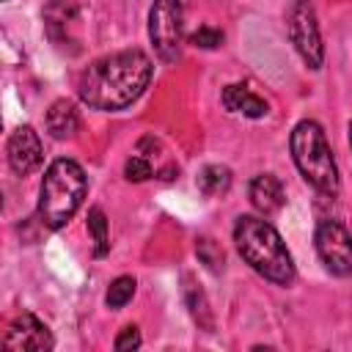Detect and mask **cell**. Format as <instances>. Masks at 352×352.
<instances>
[{"label":"cell","instance_id":"obj_1","mask_svg":"<svg viewBox=\"0 0 352 352\" xmlns=\"http://www.w3.org/2000/svg\"><path fill=\"white\" fill-rule=\"evenodd\" d=\"M151 60L140 50H121L94 60L77 82L80 99L94 110L129 107L151 80Z\"/></svg>","mask_w":352,"mask_h":352},{"label":"cell","instance_id":"obj_2","mask_svg":"<svg viewBox=\"0 0 352 352\" xmlns=\"http://www.w3.org/2000/svg\"><path fill=\"white\" fill-rule=\"evenodd\" d=\"M234 242L239 256L267 280L289 286L294 280V261L280 239V234L261 217L242 214L234 223Z\"/></svg>","mask_w":352,"mask_h":352},{"label":"cell","instance_id":"obj_3","mask_svg":"<svg viewBox=\"0 0 352 352\" xmlns=\"http://www.w3.org/2000/svg\"><path fill=\"white\" fill-rule=\"evenodd\" d=\"M85 190H88L85 170L74 160H66V157L55 160L41 179L38 209H36L38 220L52 231L63 228L74 217V212L80 209Z\"/></svg>","mask_w":352,"mask_h":352},{"label":"cell","instance_id":"obj_4","mask_svg":"<svg viewBox=\"0 0 352 352\" xmlns=\"http://www.w3.org/2000/svg\"><path fill=\"white\" fill-rule=\"evenodd\" d=\"M289 146H292L294 165L305 176V182L314 184L324 195H336L338 192V170H336V160H333L330 143L324 138V129L316 121H300L292 129Z\"/></svg>","mask_w":352,"mask_h":352},{"label":"cell","instance_id":"obj_5","mask_svg":"<svg viewBox=\"0 0 352 352\" xmlns=\"http://www.w3.org/2000/svg\"><path fill=\"white\" fill-rule=\"evenodd\" d=\"M182 0H154L148 11V38L165 63L182 58Z\"/></svg>","mask_w":352,"mask_h":352},{"label":"cell","instance_id":"obj_6","mask_svg":"<svg viewBox=\"0 0 352 352\" xmlns=\"http://www.w3.org/2000/svg\"><path fill=\"white\" fill-rule=\"evenodd\" d=\"M286 28H289V38H292L294 50L300 52V58H302L311 69H322L324 47H322V36H319L316 11H314V6H311L308 0H294V3L289 6Z\"/></svg>","mask_w":352,"mask_h":352},{"label":"cell","instance_id":"obj_7","mask_svg":"<svg viewBox=\"0 0 352 352\" xmlns=\"http://www.w3.org/2000/svg\"><path fill=\"white\" fill-rule=\"evenodd\" d=\"M316 250L333 275H352V236L338 220H322L316 228Z\"/></svg>","mask_w":352,"mask_h":352},{"label":"cell","instance_id":"obj_8","mask_svg":"<svg viewBox=\"0 0 352 352\" xmlns=\"http://www.w3.org/2000/svg\"><path fill=\"white\" fill-rule=\"evenodd\" d=\"M3 349L8 352H47L52 349V336L44 322H38L33 314L16 316L6 336H3Z\"/></svg>","mask_w":352,"mask_h":352},{"label":"cell","instance_id":"obj_9","mask_svg":"<svg viewBox=\"0 0 352 352\" xmlns=\"http://www.w3.org/2000/svg\"><path fill=\"white\" fill-rule=\"evenodd\" d=\"M44 160L41 140L33 126H16L8 138V165L16 176H30Z\"/></svg>","mask_w":352,"mask_h":352},{"label":"cell","instance_id":"obj_10","mask_svg":"<svg viewBox=\"0 0 352 352\" xmlns=\"http://www.w3.org/2000/svg\"><path fill=\"white\" fill-rule=\"evenodd\" d=\"M250 204L261 214H275L283 206V184L272 173H258L250 182Z\"/></svg>","mask_w":352,"mask_h":352},{"label":"cell","instance_id":"obj_11","mask_svg":"<svg viewBox=\"0 0 352 352\" xmlns=\"http://www.w3.org/2000/svg\"><path fill=\"white\" fill-rule=\"evenodd\" d=\"M223 104H226V110H231V113H242V116H248V118H264L267 116V102L264 99H258L250 88H245V85H226L223 88Z\"/></svg>","mask_w":352,"mask_h":352},{"label":"cell","instance_id":"obj_12","mask_svg":"<svg viewBox=\"0 0 352 352\" xmlns=\"http://www.w3.org/2000/svg\"><path fill=\"white\" fill-rule=\"evenodd\" d=\"M80 126V116H77V107L74 102L69 99H58L50 104L47 110V132L55 138V140H66L77 132Z\"/></svg>","mask_w":352,"mask_h":352},{"label":"cell","instance_id":"obj_13","mask_svg":"<svg viewBox=\"0 0 352 352\" xmlns=\"http://www.w3.org/2000/svg\"><path fill=\"white\" fill-rule=\"evenodd\" d=\"M198 187L204 195H223L231 187V170L226 165H206L198 173Z\"/></svg>","mask_w":352,"mask_h":352},{"label":"cell","instance_id":"obj_14","mask_svg":"<svg viewBox=\"0 0 352 352\" xmlns=\"http://www.w3.org/2000/svg\"><path fill=\"white\" fill-rule=\"evenodd\" d=\"M184 283H187V289H184V297H187V305H190V314H192V319L201 324V327H206V330H212V314H209V305H206V297H204V292L190 280V275H184Z\"/></svg>","mask_w":352,"mask_h":352},{"label":"cell","instance_id":"obj_15","mask_svg":"<svg viewBox=\"0 0 352 352\" xmlns=\"http://www.w3.org/2000/svg\"><path fill=\"white\" fill-rule=\"evenodd\" d=\"M88 231H91V236H94V256L102 258V256L107 253L110 242H107V220H104V212H102L99 206H94V209L88 212Z\"/></svg>","mask_w":352,"mask_h":352},{"label":"cell","instance_id":"obj_16","mask_svg":"<svg viewBox=\"0 0 352 352\" xmlns=\"http://www.w3.org/2000/svg\"><path fill=\"white\" fill-rule=\"evenodd\" d=\"M132 294H135V278L118 275V278L110 283V289H107V294H104V302H107V308H124V305L132 300Z\"/></svg>","mask_w":352,"mask_h":352},{"label":"cell","instance_id":"obj_17","mask_svg":"<svg viewBox=\"0 0 352 352\" xmlns=\"http://www.w3.org/2000/svg\"><path fill=\"white\" fill-rule=\"evenodd\" d=\"M195 253H198L201 264H206V270H212V272L223 270V261H226V256H223V248H220L214 239H209V236H201V239L195 242Z\"/></svg>","mask_w":352,"mask_h":352},{"label":"cell","instance_id":"obj_18","mask_svg":"<svg viewBox=\"0 0 352 352\" xmlns=\"http://www.w3.org/2000/svg\"><path fill=\"white\" fill-rule=\"evenodd\" d=\"M190 44H195L201 50H214V47L223 44V30H217L212 25H201L198 30L190 33Z\"/></svg>","mask_w":352,"mask_h":352},{"label":"cell","instance_id":"obj_19","mask_svg":"<svg viewBox=\"0 0 352 352\" xmlns=\"http://www.w3.org/2000/svg\"><path fill=\"white\" fill-rule=\"evenodd\" d=\"M124 176H126L129 182H146V179L151 176V162H148L146 157H140V154H132V157L124 162Z\"/></svg>","mask_w":352,"mask_h":352},{"label":"cell","instance_id":"obj_20","mask_svg":"<svg viewBox=\"0 0 352 352\" xmlns=\"http://www.w3.org/2000/svg\"><path fill=\"white\" fill-rule=\"evenodd\" d=\"M113 346H116L118 352H126V349H138V346H140V333H138V327H135V324H126V327H124V330L116 336Z\"/></svg>","mask_w":352,"mask_h":352},{"label":"cell","instance_id":"obj_21","mask_svg":"<svg viewBox=\"0 0 352 352\" xmlns=\"http://www.w3.org/2000/svg\"><path fill=\"white\" fill-rule=\"evenodd\" d=\"M346 138H349V146H352V121H349V126H346Z\"/></svg>","mask_w":352,"mask_h":352}]
</instances>
